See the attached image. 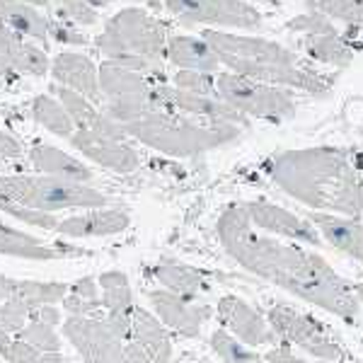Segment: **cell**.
<instances>
[{
  "instance_id": "obj_1",
  "label": "cell",
  "mask_w": 363,
  "mask_h": 363,
  "mask_svg": "<svg viewBox=\"0 0 363 363\" xmlns=\"http://www.w3.org/2000/svg\"><path fill=\"white\" fill-rule=\"evenodd\" d=\"M216 233L223 250L255 277L277 284L303 301L344 320L359 315V296L320 255L279 240L257 235L242 203H233L220 213Z\"/></svg>"
},
{
  "instance_id": "obj_2",
  "label": "cell",
  "mask_w": 363,
  "mask_h": 363,
  "mask_svg": "<svg viewBox=\"0 0 363 363\" xmlns=\"http://www.w3.org/2000/svg\"><path fill=\"white\" fill-rule=\"evenodd\" d=\"M267 172L286 194L310 208L349 218L363 216V182L344 150H284L267 162Z\"/></svg>"
},
{
  "instance_id": "obj_3",
  "label": "cell",
  "mask_w": 363,
  "mask_h": 363,
  "mask_svg": "<svg viewBox=\"0 0 363 363\" xmlns=\"http://www.w3.org/2000/svg\"><path fill=\"white\" fill-rule=\"evenodd\" d=\"M201 37L213 46L220 63L238 75L250 80H259L269 85L298 87L310 95H325L332 87L325 75L303 66V61L294 51L277 42L247 34H233L223 29H203Z\"/></svg>"
},
{
  "instance_id": "obj_4",
  "label": "cell",
  "mask_w": 363,
  "mask_h": 363,
  "mask_svg": "<svg viewBox=\"0 0 363 363\" xmlns=\"http://www.w3.org/2000/svg\"><path fill=\"white\" fill-rule=\"evenodd\" d=\"M124 126L128 136L172 157H194L208 153V150L220 148L240 136V124H228V121L196 124L177 112H153Z\"/></svg>"
},
{
  "instance_id": "obj_5",
  "label": "cell",
  "mask_w": 363,
  "mask_h": 363,
  "mask_svg": "<svg viewBox=\"0 0 363 363\" xmlns=\"http://www.w3.org/2000/svg\"><path fill=\"white\" fill-rule=\"evenodd\" d=\"M165 25L145 10L124 8L109 17L104 32L97 37V49L109 61H119L124 56H143L160 63L167 54Z\"/></svg>"
},
{
  "instance_id": "obj_6",
  "label": "cell",
  "mask_w": 363,
  "mask_h": 363,
  "mask_svg": "<svg viewBox=\"0 0 363 363\" xmlns=\"http://www.w3.org/2000/svg\"><path fill=\"white\" fill-rule=\"evenodd\" d=\"M0 194L22 206L39 211L61 208H102L109 199L85 182L61 179V177H0Z\"/></svg>"
},
{
  "instance_id": "obj_7",
  "label": "cell",
  "mask_w": 363,
  "mask_h": 363,
  "mask_svg": "<svg viewBox=\"0 0 363 363\" xmlns=\"http://www.w3.org/2000/svg\"><path fill=\"white\" fill-rule=\"evenodd\" d=\"M216 90H218V97L233 104L238 112H242L245 116H255V119H267L279 124V121L294 119L298 112L296 99L281 90L279 85L250 80L245 75L233 73V70L216 75Z\"/></svg>"
},
{
  "instance_id": "obj_8",
  "label": "cell",
  "mask_w": 363,
  "mask_h": 363,
  "mask_svg": "<svg viewBox=\"0 0 363 363\" xmlns=\"http://www.w3.org/2000/svg\"><path fill=\"white\" fill-rule=\"evenodd\" d=\"M172 17L184 25H218L252 32L262 27V15L245 0H165Z\"/></svg>"
},
{
  "instance_id": "obj_9",
  "label": "cell",
  "mask_w": 363,
  "mask_h": 363,
  "mask_svg": "<svg viewBox=\"0 0 363 363\" xmlns=\"http://www.w3.org/2000/svg\"><path fill=\"white\" fill-rule=\"evenodd\" d=\"M269 325L291 347H301L310 356L320 361H337L342 359V349L330 337L327 327H322L310 315H303L289 306H274L269 310Z\"/></svg>"
},
{
  "instance_id": "obj_10",
  "label": "cell",
  "mask_w": 363,
  "mask_h": 363,
  "mask_svg": "<svg viewBox=\"0 0 363 363\" xmlns=\"http://www.w3.org/2000/svg\"><path fill=\"white\" fill-rule=\"evenodd\" d=\"M66 335L90 363H126V339L114 332L109 320L73 315L66 322Z\"/></svg>"
},
{
  "instance_id": "obj_11",
  "label": "cell",
  "mask_w": 363,
  "mask_h": 363,
  "mask_svg": "<svg viewBox=\"0 0 363 363\" xmlns=\"http://www.w3.org/2000/svg\"><path fill=\"white\" fill-rule=\"evenodd\" d=\"M153 97L157 99L165 112H182L189 116H203L208 121H228V124H245V114L238 112L233 104H228L220 97L196 95V92H186L179 87L169 85H155L150 87Z\"/></svg>"
},
{
  "instance_id": "obj_12",
  "label": "cell",
  "mask_w": 363,
  "mask_h": 363,
  "mask_svg": "<svg viewBox=\"0 0 363 363\" xmlns=\"http://www.w3.org/2000/svg\"><path fill=\"white\" fill-rule=\"evenodd\" d=\"M70 145L75 150H80L85 157L95 160L97 165L114 169V172H133L140 165V157L136 150L131 148L124 140L116 138H107L99 136L97 131H90V128H78V131L70 136Z\"/></svg>"
},
{
  "instance_id": "obj_13",
  "label": "cell",
  "mask_w": 363,
  "mask_h": 363,
  "mask_svg": "<svg viewBox=\"0 0 363 363\" xmlns=\"http://www.w3.org/2000/svg\"><path fill=\"white\" fill-rule=\"evenodd\" d=\"M242 206H245V211H247L252 225L262 228V230H269V233L281 235V238L298 240V242H306V245H320L318 228L310 223V220L301 218V216L277 206V203L247 201V203H242Z\"/></svg>"
},
{
  "instance_id": "obj_14",
  "label": "cell",
  "mask_w": 363,
  "mask_h": 363,
  "mask_svg": "<svg viewBox=\"0 0 363 363\" xmlns=\"http://www.w3.org/2000/svg\"><path fill=\"white\" fill-rule=\"evenodd\" d=\"M218 318L242 344L259 347V344L279 342V335L272 330L269 320L262 318L255 308L235 296H225L218 303Z\"/></svg>"
},
{
  "instance_id": "obj_15",
  "label": "cell",
  "mask_w": 363,
  "mask_h": 363,
  "mask_svg": "<svg viewBox=\"0 0 363 363\" xmlns=\"http://www.w3.org/2000/svg\"><path fill=\"white\" fill-rule=\"evenodd\" d=\"M150 303L157 318L184 337H196L201 332V325L211 318L208 306H191L189 298L174 291H150Z\"/></svg>"
},
{
  "instance_id": "obj_16",
  "label": "cell",
  "mask_w": 363,
  "mask_h": 363,
  "mask_svg": "<svg viewBox=\"0 0 363 363\" xmlns=\"http://www.w3.org/2000/svg\"><path fill=\"white\" fill-rule=\"evenodd\" d=\"M308 218L332 247L344 252L351 259H359L363 264V223H359L356 218H349V216L342 218V216L325 213V211H313Z\"/></svg>"
},
{
  "instance_id": "obj_17",
  "label": "cell",
  "mask_w": 363,
  "mask_h": 363,
  "mask_svg": "<svg viewBox=\"0 0 363 363\" xmlns=\"http://www.w3.org/2000/svg\"><path fill=\"white\" fill-rule=\"evenodd\" d=\"M51 75H54L56 83L70 87V90H78L80 95L97 99L102 95L99 90V68L83 54H75V51H63L51 61Z\"/></svg>"
},
{
  "instance_id": "obj_18",
  "label": "cell",
  "mask_w": 363,
  "mask_h": 363,
  "mask_svg": "<svg viewBox=\"0 0 363 363\" xmlns=\"http://www.w3.org/2000/svg\"><path fill=\"white\" fill-rule=\"evenodd\" d=\"M131 218L126 211L119 208H92L90 213L73 216L58 223L56 230L68 238H102V235H116L126 230Z\"/></svg>"
},
{
  "instance_id": "obj_19",
  "label": "cell",
  "mask_w": 363,
  "mask_h": 363,
  "mask_svg": "<svg viewBox=\"0 0 363 363\" xmlns=\"http://www.w3.org/2000/svg\"><path fill=\"white\" fill-rule=\"evenodd\" d=\"M165 58L184 70H201V73H218L220 58L213 51L206 39L184 37V34H172L167 39V54Z\"/></svg>"
},
{
  "instance_id": "obj_20",
  "label": "cell",
  "mask_w": 363,
  "mask_h": 363,
  "mask_svg": "<svg viewBox=\"0 0 363 363\" xmlns=\"http://www.w3.org/2000/svg\"><path fill=\"white\" fill-rule=\"evenodd\" d=\"M29 160L32 165L44 174H51V177H61V179H73V182H90L92 179V169L85 167L80 160L70 157L63 150L54 148V145H34L29 150Z\"/></svg>"
},
{
  "instance_id": "obj_21",
  "label": "cell",
  "mask_w": 363,
  "mask_h": 363,
  "mask_svg": "<svg viewBox=\"0 0 363 363\" xmlns=\"http://www.w3.org/2000/svg\"><path fill=\"white\" fill-rule=\"evenodd\" d=\"M0 252L13 257H25V259H58V257L68 255H83V250L70 247V245H58V247H49L42 245L39 240L17 233L13 228H0Z\"/></svg>"
},
{
  "instance_id": "obj_22",
  "label": "cell",
  "mask_w": 363,
  "mask_h": 363,
  "mask_svg": "<svg viewBox=\"0 0 363 363\" xmlns=\"http://www.w3.org/2000/svg\"><path fill=\"white\" fill-rule=\"evenodd\" d=\"M0 25L39 42L49 39V20L25 0H0Z\"/></svg>"
},
{
  "instance_id": "obj_23",
  "label": "cell",
  "mask_w": 363,
  "mask_h": 363,
  "mask_svg": "<svg viewBox=\"0 0 363 363\" xmlns=\"http://www.w3.org/2000/svg\"><path fill=\"white\" fill-rule=\"evenodd\" d=\"M99 90H102V95L107 99H114L128 95H143V92L150 90V85L143 73H136V70L107 58L99 66Z\"/></svg>"
},
{
  "instance_id": "obj_24",
  "label": "cell",
  "mask_w": 363,
  "mask_h": 363,
  "mask_svg": "<svg viewBox=\"0 0 363 363\" xmlns=\"http://www.w3.org/2000/svg\"><path fill=\"white\" fill-rule=\"evenodd\" d=\"M131 339L143 347L153 363H167L169 354H172V347H169V339L165 330H162V325L150 313H145L143 308H133Z\"/></svg>"
},
{
  "instance_id": "obj_25",
  "label": "cell",
  "mask_w": 363,
  "mask_h": 363,
  "mask_svg": "<svg viewBox=\"0 0 363 363\" xmlns=\"http://www.w3.org/2000/svg\"><path fill=\"white\" fill-rule=\"evenodd\" d=\"M303 51L320 63H332V66H347L354 58V49L347 39H342L337 32L332 34H306L303 37Z\"/></svg>"
},
{
  "instance_id": "obj_26",
  "label": "cell",
  "mask_w": 363,
  "mask_h": 363,
  "mask_svg": "<svg viewBox=\"0 0 363 363\" xmlns=\"http://www.w3.org/2000/svg\"><path fill=\"white\" fill-rule=\"evenodd\" d=\"M153 274L160 284L167 286V291H174V294L184 298H196L206 289V281H203L201 274L184 264H169V262L167 264H157L153 267Z\"/></svg>"
},
{
  "instance_id": "obj_27",
  "label": "cell",
  "mask_w": 363,
  "mask_h": 363,
  "mask_svg": "<svg viewBox=\"0 0 363 363\" xmlns=\"http://www.w3.org/2000/svg\"><path fill=\"white\" fill-rule=\"evenodd\" d=\"M32 116H34V121H39L44 128H49L51 133H56V136H61V138H70L75 133V121L70 119V114L61 104V99H54L49 95L34 97Z\"/></svg>"
},
{
  "instance_id": "obj_28",
  "label": "cell",
  "mask_w": 363,
  "mask_h": 363,
  "mask_svg": "<svg viewBox=\"0 0 363 363\" xmlns=\"http://www.w3.org/2000/svg\"><path fill=\"white\" fill-rule=\"evenodd\" d=\"M153 112H165V109L157 104V99L153 97L150 90L143 92V95L107 99V107H104V114L112 116L116 121H121V124H131V121H138Z\"/></svg>"
},
{
  "instance_id": "obj_29",
  "label": "cell",
  "mask_w": 363,
  "mask_h": 363,
  "mask_svg": "<svg viewBox=\"0 0 363 363\" xmlns=\"http://www.w3.org/2000/svg\"><path fill=\"white\" fill-rule=\"evenodd\" d=\"M99 286H102V306L109 313H133V296L128 289V279L121 272H107L99 277Z\"/></svg>"
},
{
  "instance_id": "obj_30",
  "label": "cell",
  "mask_w": 363,
  "mask_h": 363,
  "mask_svg": "<svg viewBox=\"0 0 363 363\" xmlns=\"http://www.w3.org/2000/svg\"><path fill=\"white\" fill-rule=\"evenodd\" d=\"M54 92L78 128H92L99 121V116H102V112H97L90 104V97L80 95L78 90H70L66 85H54Z\"/></svg>"
},
{
  "instance_id": "obj_31",
  "label": "cell",
  "mask_w": 363,
  "mask_h": 363,
  "mask_svg": "<svg viewBox=\"0 0 363 363\" xmlns=\"http://www.w3.org/2000/svg\"><path fill=\"white\" fill-rule=\"evenodd\" d=\"M308 10H320L330 20L363 25V0H306Z\"/></svg>"
},
{
  "instance_id": "obj_32",
  "label": "cell",
  "mask_w": 363,
  "mask_h": 363,
  "mask_svg": "<svg viewBox=\"0 0 363 363\" xmlns=\"http://www.w3.org/2000/svg\"><path fill=\"white\" fill-rule=\"evenodd\" d=\"M66 296V286L63 284H39V281H17V294L15 298L25 301L29 308H42L51 303L61 301Z\"/></svg>"
},
{
  "instance_id": "obj_33",
  "label": "cell",
  "mask_w": 363,
  "mask_h": 363,
  "mask_svg": "<svg viewBox=\"0 0 363 363\" xmlns=\"http://www.w3.org/2000/svg\"><path fill=\"white\" fill-rule=\"evenodd\" d=\"M211 349L225 363H264L255 351H250L242 342H238V337H230L225 330L211 335Z\"/></svg>"
},
{
  "instance_id": "obj_34",
  "label": "cell",
  "mask_w": 363,
  "mask_h": 363,
  "mask_svg": "<svg viewBox=\"0 0 363 363\" xmlns=\"http://www.w3.org/2000/svg\"><path fill=\"white\" fill-rule=\"evenodd\" d=\"M15 70L27 75H37L39 78V75H46V70H51V61L39 46L25 44L20 39L15 49Z\"/></svg>"
},
{
  "instance_id": "obj_35",
  "label": "cell",
  "mask_w": 363,
  "mask_h": 363,
  "mask_svg": "<svg viewBox=\"0 0 363 363\" xmlns=\"http://www.w3.org/2000/svg\"><path fill=\"white\" fill-rule=\"evenodd\" d=\"M335 20H330L325 13H320V10H308V13H301L296 15L294 20L286 22V29L289 32H298V34H332L337 32V27L332 25Z\"/></svg>"
},
{
  "instance_id": "obj_36",
  "label": "cell",
  "mask_w": 363,
  "mask_h": 363,
  "mask_svg": "<svg viewBox=\"0 0 363 363\" xmlns=\"http://www.w3.org/2000/svg\"><path fill=\"white\" fill-rule=\"evenodd\" d=\"M0 211H5V213L15 216V218L25 220L29 225H37V228H44V230H54L58 228L56 218L51 213H46V211H39V208H29V206H22V203L17 201H10V199H5L0 194Z\"/></svg>"
},
{
  "instance_id": "obj_37",
  "label": "cell",
  "mask_w": 363,
  "mask_h": 363,
  "mask_svg": "<svg viewBox=\"0 0 363 363\" xmlns=\"http://www.w3.org/2000/svg\"><path fill=\"white\" fill-rule=\"evenodd\" d=\"M172 83H174V87H179V90L196 92V95L218 97L213 73H201V70H184V68H182L179 73L172 78Z\"/></svg>"
},
{
  "instance_id": "obj_38",
  "label": "cell",
  "mask_w": 363,
  "mask_h": 363,
  "mask_svg": "<svg viewBox=\"0 0 363 363\" xmlns=\"http://www.w3.org/2000/svg\"><path fill=\"white\" fill-rule=\"evenodd\" d=\"M13 363H61V356L54 351H42L29 342H10L3 351Z\"/></svg>"
},
{
  "instance_id": "obj_39",
  "label": "cell",
  "mask_w": 363,
  "mask_h": 363,
  "mask_svg": "<svg viewBox=\"0 0 363 363\" xmlns=\"http://www.w3.org/2000/svg\"><path fill=\"white\" fill-rule=\"evenodd\" d=\"M20 339L34 344V347L42 349V351H54V354H58V337L54 335L51 325H46L42 320L32 322L27 330H20Z\"/></svg>"
},
{
  "instance_id": "obj_40",
  "label": "cell",
  "mask_w": 363,
  "mask_h": 363,
  "mask_svg": "<svg viewBox=\"0 0 363 363\" xmlns=\"http://www.w3.org/2000/svg\"><path fill=\"white\" fill-rule=\"evenodd\" d=\"M20 39H22V34L0 25V78H8L15 70V49Z\"/></svg>"
},
{
  "instance_id": "obj_41",
  "label": "cell",
  "mask_w": 363,
  "mask_h": 363,
  "mask_svg": "<svg viewBox=\"0 0 363 363\" xmlns=\"http://www.w3.org/2000/svg\"><path fill=\"white\" fill-rule=\"evenodd\" d=\"M61 15H66L75 25H95L97 10L83 0H61Z\"/></svg>"
},
{
  "instance_id": "obj_42",
  "label": "cell",
  "mask_w": 363,
  "mask_h": 363,
  "mask_svg": "<svg viewBox=\"0 0 363 363\" xmlns=\"http://www.w3.org/2000/svg\"><path fill=\"white\" fill-rule=\"evenodd\" d=\"M49 37L61 44H75V46L87 44L85 34H80L73 25H66V22H49Z\"/></svg>"
},
{
  "instance_id": "obj_43",
  "label": "cell",
  "mask_w": 363,
  "mask_h": 363,
  "mask_svg": "<svg viewBox=\"0 0 363 363\" xmlns=\"http://www.w3.org/2000/svg\"><path fill=\"white\" fill-rule=\"evenodd\" d=\"M267 361L269 363H308V361L298 359L294 351H291V344H281V347L272 349L267 354Z\"/></svg>"
},
{
  "instance_id": "obj_44",
  "label": "cell",
  "mask_w": 363,
  "mask_h": 363,
  "mask_svg": "<svg viewBox=\"0 0 363 363\" xmlns=\"http://www.w3.org/2000/svg\"><path fill=\"white\" fill-rule=\"evenodd\" d=\"M70 294L73 296H80V298H87V301H99V296H97V284H95V279L92 277H85V279H80L78 284L70 289Z\"/></svg>"
},
{
  "instance_id": "obj_45",
  "label": "cell",
  "mask_w": 363,
  "mask_h": 363,
  "mask_svg": "<svg viewBox=\"0 0 363 363\" xmlns=\"http://www.w3.org/2000/svg\"><path fill=\"white\" fill-rule=\"evenodd\" d=\"M0 155H3V157H20L22 155L20 140L13 138L10 133L0 131Z\"/></svg>"
},
{
  "instance_id": "obj_46",
  "label": "cell",
  "mask_w": 363,
  "mask_h": 363,
  "mask_svg": "<svg viewBox=\"0 0 363 363\" xmlns=\"http://www.w3.org/2000/svg\"><path fill=\"white\" fill-rule=\"evenodd\" d=\"M37 315H39V320L46 322V325H51V327H54L56 322L61 320L58 310H56V308H51V306H42V308H39V313H37Z\"/></svg>"
},
{
  "instance_id": "obj_47",
  "label": "cell",
  "mask_w": 363,
  "mask_h": 363,
  "mask_svg": "<svg viewBox=\"0 0 363 363\" xmlns=\"http://www.w3.org/2000/svg\"><path fill=\"white\" fill-rule=\"evenodd\" d=\"M83 3H87V5H92V8H104V5L114 3V0H83Z\"/></svg>"
},
{
  "instance_id": "obj_48",
  "label": "cell",
  "mask_w": 363,
  "mask_h": 363,
  "mask_svg": "<svg viewBox=\"0 0 363 363\" xmlns=\"http://www.w3.org/2000/svg\"><path fill=\"white\" fill-rule=\"evenodd\" d=\"M354 294L359 296V301L363 303V281H361V284H354Z\"/></svg>"
},
{
  "instance_id": "obj_49",
  "label": "cell",
  "mask_w": 363,
  "mask_h": 363,
  "mask_svg": "<svg viewBox=\"0 0 363 363\" xmlns=\"http://www.w3.org/2000/svg\"><path fill=\"white\" fill-rule=\"evenodd\" d=\"M29 5H51V0H25Z\"/></svg>"
},
{
  "instance_id": "obj_50",
  "label": "cell",
  "mask_w": 363,
  "mask_h": 363,
  "mask_svg": "<svg viewBox=\"0 0 363 363\" xmlns=\"http://www.w3.org/2000/svg\"><path fill=\"white\" fill-rule=\"evenodd\" d=\"M361 169H363V162H361Z\"/></svg>"
}]
</instances>
